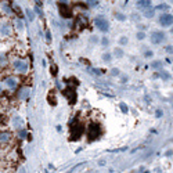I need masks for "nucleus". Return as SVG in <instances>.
<instances>
[{
	"label": "nucleus",
	"mask_w": 173,
	"mask_h": 173,
	"mask_svg": "<svg viewBox=\"0 0 173 173\" xmlns=\"http://www.w3.org/2000/svg\"><path fill=\"white\" fill-rule=\"evenodd\" d=\"M94 25H96V28L101 32L110 31V22H108V19L105 18V17H103V15H99V17L94 18Z\"/></svg>",
	"instance_id": "f257e3e1"
},
{
	"label": "nucleus",
	"mask_w": 173,
	"mask_h": 173,
	"mask_svg": "<svg viewBox=\"0 0 173 173\" xmlns=\"http://www.w3.org/2000/svg\"><path fill=\"white\" fill-rule=\"evenodd\" d=\"M150 39H151V43L159 44V43H162V42L165 40V33H163L162 31H154V32H151Z\"/></svg>",
	"instance_id": "f03ea898"
},
{
	"label": "nucleus",
	"mask_w": 173,
	"mask_h": 173,
	"mask_svg": "<svg viewBox=\"0 0 173 173\" xmlns=\"http://www.w3.org/2000/svg\"><path fill=\"white\" fill-rule=\"evenodd\" d=\"M12 67L19 74H25L28 71V64L25 61H22V60H15V61L12 62Z\"/></svg>",
	"instance_id": "7ed1b4c3"
},
{
	"label": "nucleus",
	"mask_w": 173,
	"mask_h": 173,
	"mask_svg": "<svg viewBox=\"0 0 173 173\" xmlns=\"http://www.w3.org/2000/svg\"><path fill=\"white\" fill-rule=\"evenodd\" d=\"M159 24L162 26H170L173 24V15L172 14H167V12L162 14L161 17H159Z\"/></svg>",
	"instance_id": "20e7f679"
},
{
	"label": "nucleus",
	"mask_w": 173,
	"mask_h": 173,
	"mask_svg": "<svg viewBox=\"0 0 173 173\" xmlns=\"http://www.w3.org/2000/svg\"><path fill=\"white\" fill-rule=\"evenodd\" d=\"M0 33L3 36H10L11 35V25L8 24V22H3V24L0 25Z\"/></svg>",
	"instance_id": "39448f33"
},
{
	"label": "nucleus",
	"mask_w": 173,
	"mask_h": 173,
	"mask_svg": "<svg viewBox=\"0 0 173 173\" xmlns=\"http://www.w3.org/2000/svg\"><path fill=\"white\" fill-rule=\"evenodd\" d=\"M4 85H6L8 89H15L17 85H18V81L14 78V76H7L4 79Z\"/></svg>",
	"instance_id": "423d86ee"
},
{
	"label": "nucleus",
	"mask_w": 173,
	"mask_h": 173,
	"mask_svg": "<svg viewBox=\"0 0 173 173\" xmlns=\"http://www.w3.org/2000/svg\"><path fill=\"white\" fill-rule=\"evenodd\" d=\"M11 140V134H10V132H1L0 133V143H3V144H6Z\"/></svg>",
	"instance_id": "0eeeda50"
},
{
	"label": "nucleus",
	"mask_w": 173,
	"mask_h": 173,
	"mask_svg": "<svg viewBox=\"0 0 173 173\" xmlns=\"http://www.w3.org/2000/svg\"><path fill=\"white\" fill-rule=\"evenodd\" d=\"M162 67H163V62L161 60H155V61L151 62V68L152 69H162Z\"/></svg>",
	"instance_id": "6e6552de"
},
{
	"label": "nucleus",
	"mask_w": 173,
	"mask_h": 173,
	"mask_svg": "<svg viewBox=\"0 0 173 173\" xmlns=\"http://www.w3.org/2000/svg\"><path fill=\"white\" fill-rule=\"evenodd\" d=\"M150 6H151L150 0H140V1H137V7H140V8H147Z\"/></svg>",
	"instance_id": "1a4fd4ad"
},
{
	"label": "nucleus",
	"mask_w": 173,
	"mask_h": 173,
	"mask_svg": "<svg viewBox=\"0 0 173 173\" xmlns=\"http://www.w3.org/2000/svg\"><path fill=\"white\" fill-rule=\"evenodd\" d=\"M114 56L116 57V58H122L123 57V50L121 49V47H116V49L114 50Z\"/></svg>",
	"instance_id": "9d476101"
},
{
	"label": "nucleus",
	"mask_w": 173,
	"mask_h": 173,
	"mask_svg": "<svg viewBox=\"0 0 173 173\" xmlns=\"http://www.w3.org/2000/svg\"><path fill=\"white\" fill-rule=\"evenodd\" d=\"M25 12H26V17H28V19H29V21H33V19H35L33 10H31V8H26V10H25Z\"/></svg>",
	"instance_id": "9b49d317"
},
{
	"label": "nucleus",
	"mask_w": 173,
	"mask_h": 173,
	"mask_svg": "<svg viewBox=\"0 0 173 173\" xmlns=\"http://www.w3.org/2000/svg\"><path fill=\"white\" fill-rule=\"evenodd\" d=\"M12 123H14V128H21V123H22V121L19 119L18 116H14V119H12Z\"/></svg>",
	"instance_id": "f8f14e48"
},
{
	"label": "nucleus",
	"mask_w": 173,
	"mask_h": 173,
	"mask_svg": "<svg viewBox=\"0 0 173 173\" xmlns=\"http://www.w3.org/2000/svg\"><path fill=\"white\" fill-rule=\"evenodd\" d=\"M159 78H162L163 81H169V79H170V75L167 74L166 71H161V72H159Z\"/></svg>",
	"instance_id": "ddd939ff"
},
{
	"label": "nucleus",
	"mask_w": 173,
	"mask_h": 173,
	"mask_svg": "<svg viewBox=\"0 0 173 173\" xmlns=\"http://www.w3.org/2000/svg\"><path fill=\"white\" fill-rule=\"evenodd\" d=\"M119 108L122 110L123 114H128V112H129V107L126 105V103H119Z\"/></svg>",
	"instance_id": "4468645a"
},
{
	"label": "nucleus",
	"mask_w": 173,
	"mask_h": 173,
	"mask_svg": "<svg viewBox=\"0 0 173 173\" xmlns=\"http://www.w3.org/2000/svg\"><path fill=\"white\" fill-rule=\"evenodd\" d=\"M111 60H112V56L110 54V53H104V54H103V61L110 62Z\"/></svg>",
	"instance_id": "2eb2a0df"
},
{
	"label": "nucleus",
	"mask_w": 173,
	"mask_h": 173,
	"mask_svg": "<svg viewBox=\"0 0 173 173\" xmlns=\"http://www.w3.org/2000/svg\"><path fill=\"white\" fill-rule=\"evenodd\" d=\"M15 26H17L18 31H22V29H24V24H22L21 19H17V21H15Z\"/></svg>",
	"instance_id": "dca6fc26"
},
{
	"label": "nucleus",
	"mask_w": 173,
	"mask_h": 173,
	"mask_svg": "<svg viewBox=\"0 0 173 173\" xmlns=\"http://www.w3.org/2000/svg\"><path fill=\"white\" fill-rule=\"evenodd\" d=\"M115 18H116L118 21H125V19H126V15H123L122 12H116V14H115Z\"/></svg>",
	"instance_id": "f3484780"
},
{
	"label": "nucleus",
	"mask_w": 173,
	"mask_h": 173,
	"mask_svg": "<svg viewBox=\"0 0 173 173\" xmlns=\"http://www.w3.org/2000/svg\"><path fill=\"white\" fill-rule=\"evenodd\" d=\"M144 15H145L147 18H152V17H154V10H145Z\"/></svg>",
	"instance_id": "a211bd4d"
},
{
	"label": "nucleus",
	"mask_w": 173,
	"mask_h": 173,
	"mask_svg": "<svg viewBox=\"0 0 173 173\" xmlns=\"http://www.w3.org/2000/svg\"><path fill=\"white\" fill-rule=\"evenodd\" d=\"M28 94H29V90H28V89H22V90H21V94H19V97H21V99H25Z\"/></svg>",
	"instance_id": "6ab92c4d"
},
{
	"label": "nucleus",
	"mask_w": 173,
	"mask_h": 173,
	"mask_svg": "<svg viewBox=\"0 0 173 173\" xmlns=\"http://www.w3.org/2000/svg\"><path fill=\"white\" fill-rule=\"evenodd\" d=\"M169 6L167 4H159V6H156V10H163V11H166Z\"/></svg>",
	"instance_id": "aec40b11"
},
{
	"label": "nucleus",
	"mask_w": 173,
	"mask_h": 173,
	"mask_svg": "<svg viewBox=\"0 0 173 173\" xmlns=\"http://www.w3.org/2000/svg\"><path fill=\"white\" fill-rule=\"evenodd\" d=\"M136 36L139 40H143V39H145V33H144V32H137Z\"/></svg>",
	"instance_id": "412c9836"
},
{
	"label": "nucleus",
	"mask_w": 173,
	"mask_h": 173,
	"mask_svg": "<svg viewBox=\"0 0 173 173\" xmlns=\"http://www.w3.org/2000/svg\"><path fill=\"white\" fill-rule=\"evenodd\" d=\"M18 136L21 137V139H24V137L26 136V130H24V129H19V130H18Z\"/></svg>",
	"instance_id": "4be33fe9"
},
{
	"label": "nucleus",
	"mask_w": 173,
	"mask_h": 173,
	"mask_svg": "<svg viewBox=\"0 0 173 173\" xmlns=\"http://www.w3.org/2000/svg\"><path fill=\"white\" fill-rule=\"evenodd\" d=\"M155 116H156V118H162V116H163V111H162V110H156V111H155Z\"/></svg>",
	"instance_id": "5701e85b"
},
{
	"label": "nucleus",
	"mask_w": 173,
	"mask_h": 173,
	"mask_svg": "<svg viewBox=\"0 0 173 173\" xmlns=\"http://www.w3.org/2000/svg\"><path fill=\"white\" fill-rule=\"evenodd\" d=\"M128 42H129V40H128V37H126V36H122L121 39H119V43H121V44H126Z\"/></svg>",
	"instance_id": "b1692460"
},
{
	"label": "nucleus",
	"mask_w": 173,
	"mask_h": 173,
	"mask_svg": "<svg viewBox=\"0 0 173 173\" xmlns=\"http://www.w3.org/2000/svg\"><path fill=\"white\" fill-rule=\"evenodd\" d=\"M35 11L37 12V15H40V17H42V10H40V8H39V4H37V6L35 7Z\"/></svg>",
	"instance_id": "393cba45"
},
{
	"label": "nucleus",
	"mask_w": 173,
	"mask_h": 173,
	"mask_svg": "<svg viewBox=\"0 0 173 173\" xmlns=\"http://www.w3.org/2000/svg\"><path fill=\"white\" fill-rule=\"evenodd\" d=\"M87 4L90 7H94V6H97L99 4V1H87Z\"/></svg>",
	"instance_id": "a878e982"
},
{
	"label": "nucleus",
	"mask_w": 173,
	"mask_h": 173,
	"mask_svg": "<svg viewBox=\"0 0 173 173\" xmlns=\"http://www.w3.org/2000/svg\"><path fill=\"white\" fill-rule=\"evenodd\" d=\"M111 74L114 75V76H116V75H119V71H118L116 68H114V69H112V71H111Z\"/></svg>",
	"instance_id": "bb28decb"
},
{
	"label": "nucleus",
	"mask_w": 173,
	"mask_h": 173,
	"mask_svg": "<svg viewBox=\"0 0 173 173\" xmlns=\"http://www.w3.org/2000/svg\"><path fill=\"white\" fill-rule=\"evenodd\" d=\"M165 50H166L167 53H173V47H172V46H166V47H165Z\"/></svg>",
	"instance_id": "cd10ccee"
},
{
	"label": "nucleus",
	"mask_w": 173,
	"mask_h": 173,
	"mask_svg": "<svg viewBox=\"0 0 173 173\" xmlns=\"http://www.w3.org/2000/svg\"><path fill=\"white\" fill-rule=\"evenodd\" d=\"M152 56H154L152 51H145V57H152Z\"/></svg>",
	"instance_id": "c85d7f7f"
},
{
	"label": "nucleus",
	"mask_w": 173,
	"mask_h": 173,
	"mask_svg": "<svg viewBox=\"0 0 173 173\" xmlns=\"http://www.w3.org/2000/svg\"><path fill=\"white\" fill-rule=\"evenodd\" d=\"M103 44H108V39H107V37H103Z\"/></svg>",
	"instance_id": "c756f323"
},
{
	"label": "nucleus",
	"mask_w": 173,
	"mask_h": 173,
	"mask_svg": "<svg viewBox=\"0 0 173 173\" xmlns=\"http://www.w3.org/2000/svg\"><path fill=\"white\" fill-rule=\"evenodd\" d=\"M46 36H47V42H50V32H47V35H46Z\"/></svg>",
	"instance_id": "7c9ffc66"
},
{
	"label": "nucleus",
	"mask_w": 173,
	"mask_h": 173,
	"mask_svg": "<svg viewBox=\"0 0 173 173\" xmlns=\"http://www.w3.org/2000/svg\"><path fill=\"white\" fill-rule=\"evenodd\" d=\"M173 154V151H167L166 152V156H169V155H172Z\"/></svg>",
	"instance_id": "2f4dec72"
},
{
	"label": "nucleus",
	"mask_w": 173,
	"mask_h": 173,
	"mask_svg": "<svg viewBox=\"0 0 173 173\" xmlns=\"http://www.w3.org/2000/svg\"><path fill=\"white\" fill-rule=\"evenodd\" d=\"M19 173H25V170H24V167H19Z\"/></svg>",
	"instance_id": "473e14b6"
},
{
	"label": "nucleus",
	"mask_w": 173,
	"mask_h": 173,
	"mask_svg": "<svg viewBox=\"0 0 173 173\" xmlns=\"http://www.w3.org/2000/svg\"><path fill=\"white\" fill-rule=\"evenodd\" d=\"M0 93H1V85H0Z\"/></svg>",
	"instance_id": "72a5a7b5"
},
{
	"label": "nucleus",
	"mask_w": 173,
	"mask_h": 173,
	"mask_svg": "<svg viewBox=\"0 0 173 173\" xmlns=\"http://www.w3.org/2000/svg\"><path fill=\"white\" fill-rule=\"evenodd\" d=\"M145 173H150V172H145Z\"/></svg>",
	"instance_id": "f704fd0d"
}]
</instances>
